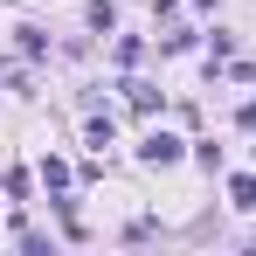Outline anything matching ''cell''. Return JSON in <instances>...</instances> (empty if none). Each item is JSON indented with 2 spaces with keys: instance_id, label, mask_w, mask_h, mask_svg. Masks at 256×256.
Here are the masks:
<instances>
[{
  "instance_id": "cell-1",
  "label": "cell",
  "mask_w": 256,
  "mask_h": 256,
  "mask_svg": "<svg viewBox=\"0 0 256 256\" xmlns=\"http://www.w3.org/2000/svg\"><path fill=\"white\" fill-rule=\"evenodd\" d=\"M138 160H146V166H173V160H180V138H173V132H152V138L138 146Z\"/></svg>"
},
{
  "instance_id": "cell-2",
  "label": "cell",
  "mask_w": 256,
  "mask_h": 256,
  "mask_svg": "<svg viewBox=\"0 0 256 256\" xmlns=\"http://www.w3.org/2000/svg\"><path fill=\"white\" fill-rule=\"evenodd\" d=\"M70 180H76L70 160H42V187H48V194H70Z\"/></svg>"
},
{
  "instance_id": "cell-3",
  "label": "cell",
  "mask_w": 256,
  "mask_h": 256,
  "mask_svg": "<svg viewBox=\"0 0 256 256\" xmlns=\"http://www.w3.org/2000/svg\"><path fill=\"white\" fill-rule=\"evenodd\" d=\"M228 201H236V208H256V173H236V180H228Z\"/></svg>"
},
{
  "instance_id": "cell-4",
  "label": "cell",
  "mask_w": 256,
  "mask_h": 256,
  "mask_svg": "<svg viewBox=\"0 0 256 256\" xmlns=\"http://www.w3.org/2000/svg\"><path fill=\"white\" fill-rule=\"evenodd\" d=\"M236 118H242V132H256V97L242 104V111H236Z\"/></svg>"
},
{
  "instance_id": "cell-5",
  "label": "cell",
  "mask_w": 256,
  "mask_h": 256,
  "mask_svg": "<svg viewBox=\"0 0 256 256\" xmlns=\"http://www.w3.org/2000/svg\"><path fill=\"white\" fill-rule=\"evenodd\" d=\"M194 7H214V0H194Z\"/></svg>"
}]
</instances>
